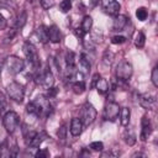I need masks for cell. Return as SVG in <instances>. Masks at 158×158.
I'll return each instance as SVG.
<instances>
[{
    "instance_id": "1",
    "label": "cell",
    "mask_w": 158,
    "mask_h": 158,
    "mask_svg": "<svg viewBox=\"0 0 158 158\" xmlns=\"http://www.w3.org/2000/svg\"><path fill=\"white\" fill-rule=\"evenodd\" d=\"M5 67L10 74H19L25 69V60L17 56H9L5 59Z\"/></svg>"
},
{
    "instance_id": "2",
    "label": "cell",
    "mask_w": 158,
    "mask_h": 158,
    "mask_svg": "<svg viewBox=\"0 0 158 158\" xmlns=\"http://www.w3.org/2000/svg\"><path fill=\"white\" fill-rule=\"evenodd\" d=\"M6 93H7L9 98L16 102H21L25 96V89H23L22 84L17 83V81L9 83L6 85Z\"/></svg>"
},
{
    "instance_id": "3",
    "label": "cell",
    "mask_w": 158,
    "mask_h": 158,
    "mask_svg": "<svg viewBox=\"0 0 158 158\" xmlns=\"http://www.w3.org/2000/svg\"><path fill=\"white\" fill-rule=\"evenodd\" d=\"M20 122V117L15 111H6L2 116V126L9 133H14Z\"/></svg>"
},
{
    "instance_id": "4",
    "label": "cell",
    "mask_w": 158,
    "mask_h": 158,
    "mask_svg": "<svg viewBox=\"0 0 158 158\" xmlns=\"http://www.w3.org/2000/svg\"><path fill=\"white\" fill-rule=\"evenodd\" d=\"M23 49V53L28 60V63L32 65L33 70H36L38 67H40V57H38V53H37V49L36 47L31 43V42H26L22 47Z\"/></svg>"
},
{
    "instance_id": "5",
    "label": "cell",
    "mask_w": 158,
    "mask_h": 158,
    "mask_svg": "<svg viewBox=\"0 0 158 158\" xmlns=\"http://www.w3.org/2000/svg\"><path fill=\"white\" fill-rule=\"evenodd\" d=\"M133 74V67L130 62L122 60L116 65V77L121 81H128Z\"/></svg>"
},
{
    "instance_id": "6",
    "label": "cell",
    "mask_w": 158,
    "mask_h": 158,
    "mask_svg": "<svg viewBox=\"0 0 158 158\" xmlns=\"http://www.w3.org/2000/svg\"><path fill=\"white\" fill-rule=\"evenodd\" d=\"M96 118V110L90 102H85L81 107V122L84 126L91 125Z\"/></svg>"
},
{
    "instance_id": "7",
    "label": "cell",
    "mask_w": 158,
    "mask_h": 158,
    "mask_svg": "<svg viewBox=\"0 0 158 158\" xmlns=\"http://www.w3.org/2000/svg\"><path fill=\"white\" fill-rule=\"evenodd\" d=\"M118 114H120V106L117 102L115 101H110L105 105V109H104V118L106 121H115L117 117H118Z\"/></svg>"
},
{
    "instance_id": "8",
    "label": "cell",
    "mask_w": 158,
    "mask_h": 158,
    "mask_svg": "<svg viewBox=\"0 0 158 158\" xmlns=\"http://www.w3.org/2000/svg\"><path fill=\"white\" fill-rule=\"evenodd\" d=\"M36 83L42 85L43 88L48 89L51 86H53V83H54V77H53V73L51 70H44V72H41L37 77H36Z\"/></svg>"
},
{
    "instance_id": "9",
    "label": "cell",
    "mask_w": 158,
    "mask_h": 158,
    "mask_svg": "<svg viewBox=\"0 0 158 158\" xmlns=\"http://www.w3.org/2000/svg\"><path fill=\"white\" fill-rule=\"evenodd\" d=\"M101 6L104 11L111 16H116L120 12L121 5L117 0H101Z\"/></svg>"
},
{
    "instance_id": "10",
    "label": "cell",
    "mask_w": 158,
    "mask_h": 158,
    "mask_svg": "<svg viewBox=\"0 0 158 158\" xmlns=\"http://www.w3.org/2000/svg\"><path fill=\"white\" fill-rule=\"evenodd\" d=\"M138 102L144 110H153L156 107V98L147 93L138 95Z\"/></svg>"
},
{
    "instance_id": "11",
    "label": "cell",
    "mask_w": 158,
    "mask_h": 158,
    "mask_svg": "<svg viewBox=\"0 0 158 158\" xmlns=\"http://www.w3.org/2000/svg\"><path fill=\"white\" fill-rule=\"evenodd\" d=\"M141 127H142V130H141L139 138H141L142 141H146V139L151 136V133H152V123H151V121H149V118H148L147 116H143V117H142Z\"/></svg>"
},
{
    "instance_id": "12",
    "label": "cell",
    "mask_w": 158,
    "mask_h": 158,
    "mask_svg": "<svg viewBox=\"0 0 158 158\" xmlns=\"http://www.w3.org/2000/svg\"><path fill=\"white\" fill-rule=\"evenodd\" d=\"M83 130H84V125H83L81 120L78 118V117L72 118V121H70V127H69V131H70L72 136H74V137L80 136L81 132H83Z\"/></svg>"
},
{
    "instance_id": "13",
    "label": "cell",
    "mask_w": 158,
    "mask_h": 158,
    "mask_svg": "<svg viewBox=\"0 0 158 158\" xmlns=\"http://www.w3.org/2000/svg\"><path fill=\"white\" fill-rule=\"evenodd\" d=\"M46 137H47V136H46V133H44V132H35V135L31 137V139L27 142V144H28V147H30V148L38 149L40 144L44 141V138H46Z\"/></svg>"
},
{
    "instance_id": "14",
    "label": "cell",
    "mask_w": 158,
    "mask_h": 158,
    "mask_svg": "<svg viewBox=\"0 0 158 158\" xmlns=\"http://www.w3.org/2000/svg\"><path fill=\"white\" fill-rule=\"evenodd\" d=\"M47 31H48V41H51L52 43H59L62 41V33L56 25L47 27Z\"/></svg>"
},
{
    "instance_id": "15",
    "label": "cell",
    "mask_w": 158,
    "mask_h": 158,
    "mask_svg": "<svg viewBox=\"0 0 158 158\" xmlns=\"http://www.w3.org/2000/svg\"><path fill=\"white\" fill-rule=\"evenodd\" d=\"M127 17L125 15H116L114 17V21H112V28L115 31H122L125 28V26L127 25Z\"/></svg>"
},
{
    "instance_id": "16",
    "label": "cell",
    "mask_w": 158,
    "mask_h": 158,
    "mask_svg": "<svg viewBox=\"0 0 158 158\" xmlns=\"http://www.w3.org/2000/svg\"><path fill=\"white\" fill-rule=\"evenodd\" d=\"M95 88H96V90H98V93L99 94H106L107 91H109V83H107V80L105 79V78H101V77H98L96 78V80H95Z\"/></svg>"
},
{
    "instance_id": "17",
    "label": "cell",
    "mask_w": 158,
    "mask_h": 158,
    "mask_svg": "<svg viewBox=\"0 0 158 158\" xmlns=\"http://www.w3.org/2000/svg\"><path fill=\"white\" fill-rule=\"evenodd\" d=\"M120 123L122 126H127L130 123V118H131V110L128 107H122L120 109Z\"/></svg>"
},
{
    "instance_id": "18",
    "label": "cell",
    "mask_w": 158,
    "mask_h": 158,
    "mask_svg": "<svg viewBox=\"0 0 158 158\" xmlns=\"http://www.w3.org/2000/svg\"><path fill=\"white\" fill-rule=\"evenodd\" d=\"M36 36L41 43H47L48 42V31L46 26H40L36 30Z\"/></svg>"
},
{
    "instance_id": "19",
    "label": "cell",
    "mask_w": 158,
    "mask_h": 158,
    "mask_svg": "<svg viewBox=\"0 0 158 158\" xmlns=\"http://www.w3.org/2000/svg\"><path fill=\"white\" fill-rule=\"evenodd\" d=\"M26 111H27V114H30L32 116H36V117L41 116V110H40V106L37 105L36 101L28 102L27 106H26Z\"/></svg>"
},
{
    "instance_id": "20",
    "label": "cell",
    "mask_w": 158,
    "mask_h": 158,
    "mask_svg": "<svg viewBox=\"0 0 158 158\" xmlns=\"http://www.w3.org/2000/svg\"><path fill=\"white\" fill-rule=\"evenodd\" d=\"M91 27H93V19H91V16H89V15L84 16V19H83V21H81V25H80V28H81L85 33H88V32L91 30Z\"/></svg>"
},
{
    "instance_id": "21",
    "label": "cell",
    "mask_w": 158,
    "mask_h": 158,
    "mask_svg": "<svg viewBox=\"0 0 158 158\" xmlns=\"http://www.w3.org/2000/svg\"><path fill=\"white\" fill-rule=\"evenodd\" d=\"M90 65L91 64H90L88 57L85 54H81L80 56V59H79V67H80V69H83V73L89 72L90 70Z\"/></svg>"
},
{
    "instance_id": "22",
    "label": "cell",
    "mask_w": 158,
    "mask_h": 158,
    "mask_svg": "<svg viewBox=\"0 0 158 158\" xmlns=\"http://www.w3.org/2000/svg\"><path fill=\"white\" fill-rule=\"evenodd\" d=\"M72 89H73V91L75 94H81L85 90V83H84V80H77L75 83H73Z\"/></svg>"
},
{
    "instance_id": "23",
    "label": "cell",
    "mask_w": 158,
    "mask_h": 158,
    "mask_svg": "<svg viewBox=\"0 0 158 158\" xmlns=\"http://www.w3.org/2000/svg\"><path fill=\"white\" fill-rule=\"evenodd\" d=\"M144 43H146V36L142 32H138L135 37V46L137 48H142L144 47Z\"/></svg>"
},
{
    "instance_id": "24",
    "label": "cell",
    "mask_w": 158,
    "mask_h": 158,
    "mask_svg": "<svg viewBox=\"0 0 158 158\" xmlns=\"http://www.w3.org/2000/svg\"><path fill=\"white\" fill-rule=\"evenodd\" d=\"M136 17L139 20V21H144L147 17H148V12L144 7H138L137 11H136Z\"/></svg>"
},
{
    "instance_id": "25",
    "label": "cell",
    "mask_w": 158,
    "mask_h": 158,
    "mask_svg": "<svg viewBox=\"0 0 158 158\" xmlns=\"http://www.w3.org/2000/svg\"><path fill=\"white\" fill-rule=\"evenodd\" d=\"M59 9H60V11L64 12V14L68 12V11L72 9V1H70V0H63V1H60Z\"/></svg>"
},
{
    "instance_id": "26",
    "label": "cell",
    "mask_w": 158,
    "mask_h": 158,
    "mask_svg": "<svg viewBox=\"0 0 158 158\" xmlns=\"http://www.w3.org/2000/svg\"><path fill=\"white\" fill-rule=\"evenodd\" d=\"M40 5L44 10H49L54 6V0H40Z\"/></svg>"
},
{
    "instance_id": "27",
    "label": "cell",
    "mask_w": 158,
    "mask_h": 158,
    "mask_svg": "<svg viewBox=\"0 0 158 158\" xmlns=\"http://www.w3.org/2000/svg\"><path fill=\"white\" fill-rule=\"evenodd\" d=\"M7 109V102H6V99L5 96L2 95V93L0 91V115H2Z\"/></svg>"
},
{
    "instance_id": "28",
    "label": "cell",
    "mask_w": 158,
    "mask_h": 158,
    "mask_svg": "<svg viewBox=\"0 0 158 158\" xmlns=\"http://www.w3.org/2000/svg\"><path fill=\"white\" fill-rule=\"evenodd\" d=\"M89 147H90L93 151H96V152H100V151H102V149H104V144H102V142H99V141L91 142Z\"/></svg>"
},
{
    "instance_id": "29",
    "label": "cell",
    "mask_w": 158,
    "mask_h": 158,
    "mask_svg": "<svg viewBox=\"0 0 158 158\" xmlns=\"http://www.w3.org/2000/svg\"><path fill=\"white\" fill-rule=\"evenodd\" d=\"M151 78H152L153 85H154V86H158V67H157V65L152 69V75H151Z\"/></svg>"
},
{
    "instance_id": "30",
    "label": "cell",
    "mask_w": 158,
    "mask_h": 158,
    "mask_svg": "<svg viewBox=\"0 0 158 158\" xmlns=\"http://www.w3.org/2000/svg\"><path fill=\"white\" fill-rule=\"evenodd\" d=\"M125 141H126L127 144L132 146V144H135V142H136V136H135L132 132H130V135L126 132V135H125Z\"/></svg>"
},
{
    "instance_id": "31",
    "label": "cell",
    "mask_w": 158,
    "mask_h": 158,
    "mask_svg": "<svg viewBox=\"0 0 158 158\" xmlns=\"http://www.w3.org/2000/svg\"><path fill=\"white\" fill-rule=\"evenodd\" d=\"M111 42L114 43V44H121V43H125L126 42V38L123 37V36H114L112 38H111Z\"/></svg>"
},
{
    "instance_id": "32",
    "label": "cell",
    "mask_w": 158,
    "mask_h": 158,
    "mask_svg": "<svg viewBox=\"0 0 158 158\" xmlns=\"http://www.w3.org/2000/svg\"><path fill=\"white\" fill-rule=\"evenodd\" d=\"M6 26H7V21H6V19H5V16L0 12V31L5 30Z\"/></svg>"
},
{
    "instance_id": "33",
    "label": "cell",
    "mask_w": 158,
    "mask_h": 158,
    "mask_svg": "<svg viewBox=\"0 0 158 158\" xmlns=\"http://www.w3.org/2000/svg\"><path fill=\"white\" fill-rule=\"evenodd\" d=\"M48 154H49V153H48L47 149H40V148H38V151L35 153V156H36V157H40V158H42V157H48Z\"/></svg>"
},
{
    "instance_id": "34",
    "label": "cell",
    "mask_w": 158,
    "mask_h": 158,
    "mask_svg": "<svg viewBox=\"0 0 158 158\" xmlns=\"http://www.w3.org/2000/svg\"><path fill=\"white\" fill-rule=\"evenodd\" d=\"M65 132H67L65 126H62V127L59 128V131H58V137L62 138V139H64V138H65Z\"/></svg>"
},
{
    "instance_id": "35",
    "label": "cell",
    "mask_w": 158,
    "mask_h": 158,
    "mask_svg": "<svg viewBox=\"0 0 158 158\" xmlns=\"http://www.w3.org/2000/svg\"><path fill=\"white\" fill-rule=\"evenodd\" d=\"M89 1H90L91 6H95V5H98V4H99V1H100V0H89Z\"/></svg>"
},
{
    "instance_id": "36",
    "label": "cell",
    "mask_w": 158,
    "mask_h": 158,
    "mask_svg": "<svg viewBox=\"0 0 158 158\" xmlns=\"http://www.w3.org/2000/svg\"><path fill=\"white\" fill-rule=\"evenodd\" d=\"M27 1H28L30 4H35V1H36V0H27Z\"/></svg>"
},
{
    "instance_id": "37",
    "label": "cell",
    "mask_w": 158,
    "mask_h": 158,
    "mask_svg": "<svg viewBox=\"0 0 158 158\" xmlns=\"http://www.w3.org/2000/svg\"><path fill=\"white\" fill-rule=\"evenodd\" d=\"M2 1H10V0H2Z\"/></svg>"
},
{
    "instance_id": "38",
    "label": "cell",
    "mask_w": 158,
    "mask_h": 158,
    "mask_svg": "<svg viewBox=\"0 0 158 158\" xmlns=\"http://www.w3.org/2000/svg\"><path fill=\"white\" fill-rule=\"evenodd\" d=\"M70 1H72V0H70Z\"/></svg>"
}]
</instances>
